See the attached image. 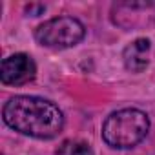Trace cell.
I'll use <instances>...</instances> for the list:
<instances>
[{
	"label": "cell",
	"instance_id": "obj_1",
	"mask_svg": "<svg viewBox=\"0 0 155 155\" xmlns=\"http://www.w3.org/2000/svg\"><path fill=\"white\" fill-rule=\"evenodd\" d=\"M2 117L11 130L35 139H53L64 128V115L58 106L31 95L11 97L2 108Z\"/></svg>",
	"mask_w": 155,
	"mask_h": 155
},
{
	"label": "cell",
	"instance_id": "obj_2",
	"mask_svg": "<svg viewBox=\"0 0 155 155\" xmlns=\"http://www.w3.org/2000/svg\"><path fill=\"white\" fill-rule=\"evenodd\" d=\"M150 130V119L137 108L113 111L102 124V139L110 148L130 150L137 146Z\"/></svg>",
	"mask_w": 155,
	"mask_h": 155
},
{
	"label": "cell",
	"instance_id": "obj_3",
	"mask_svg": "<svg viewBox=\"0 0 155 155\" xmlns=\"http://www.w3.org/2000/svg\"><path fill=\"white\" fill-rule=\"evenodd\" d=\"M86 35V28L73 17H57L35 29V38L40 46L51 49H66L77 46Z\"/></svg>",
	"mask_w": 155,
	"mask_h": 155
},
{
	"label": "cell",
	"instance_id": "obj_4",
	"mask_svg": "<svg viewBox=\"0 0 155 155\" xmlns=\"http://www.w3.org/2000/svg\"><path fill=\"white\" fill-rule=\"evenodd\" d=\"M37 77V66L26 53H15L2 60L0 81L8 86H24Z\"/></svg>",
	"mask_w": 155,
	"mask_h": 155
},
{
	"label": "cell",
	"instance_id": "obj_5",
	"mask_svg": "<svg viewBox=\"0 0 155 155\" xmlns=\"http://www.w3.org/2000/svg\"><path fill=\"white\" fill-rule=\"evenodd\" d=\"M150 49H151V44L148 38H137L131 44H128L124 53H122V60H124L126 69L131 73L144 71L148 62H150Z\"/></svg>",
	"mask_w": 155,
	"mask_h": 155
},
{
	"label": "cell",
	"instance_id": "obj_6",
	"mask_svg": "<svg viewBox=\"0 0 155 155\" xmlns=\"http://www.w3.org/2000/svg\"><path fill=\"white\" fill-rule=\"evenodd\" d=\"M55 155H93V151H91V146L88 142L68 139L57 148Z\"/></svg>",
	"mask_w": 155,
	"mask_h": 155
}]
</instances>
